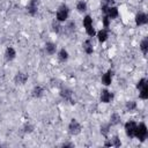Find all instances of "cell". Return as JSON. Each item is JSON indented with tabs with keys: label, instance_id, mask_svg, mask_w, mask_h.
<instances>
[{
	"label": "cell",
	"instance_id": "obj_1",
	"mask_svg": "<svg viewBox=\"0 0 148 148\" xmlns=\"http://www.w3.org/2000/svg\"><path fill=\"white\" fill-rule=\"evenodd\" d=\"M148 136V130H147V126L145 123H140V124H136V127H135V131H134V138H136L139 141L143 142Z\"/></svg>",
	"mask_w": 148,
	"mask_h": 148
},
{
	"label": "cell",
	"instance_id": "obj_2",
	"mask_svg": "<svg viewBox=\"0 0 148 148\" xmlns=\"http://www.w3.org/2000/svg\"><path fill=\"white\" fill-rule=\"evenodd\" d=\"M68 15H69V8L67 5L62 3L59 6V8L57 9V13H56V20L58 22H65L67 18H68Z\"/></svg>",
	"mask_w": 148,
	"mask_h": 148
},
{
	"label": "cell",
	"instance_id": "obj_3",
	"mask_svg": "<svg viewBox=\"0 0 148 148\" xmlns=\"http://www.w3.org/2000/svg\"><path fill=\"white\" fill-rule=\"evenodd\" d=\"M83 25L86 28V32H87L88 36L94 37L96 35V30H95V28L92 25V18H91L90 15H86L83 17Z\"/></svg>",
	"mask_w": 148,
	"mask_h": 148
},
{
	"label": "cell",
	"instance_id": "obj_4",
	"mask_svg": "<svg viewBox=\"0 0 148 148\" xmlns=\"http://www.w3.org/2000/svg\"><path fill=\"white\" fill-rule=\"evenodd\" d=\"M81 130H82L81 124L75 118L71 119V123L68 124V133L71 135H77L81 133Z\"/></svg>",
	"mask_w": 148,
	"mask_h": 148
},
{
	"label": "cell",
	"instance_id": "obj_5",
	"mask_svg": "<svg viewBox=\"0 0 148 148\" xmlns=\"http://www.w3.org/2000/svg\"><path fill=\"white\" fill-rule=\"evenodd\" d=\"M59 94H60V97L62 99H65L66 102H69L72 105L75 104V99L73 98V90L72 89L66 88V87L65 88H61L60 91H59Z\"/></svg>",
	"mask_w": 148,
	"mask_h": 148
},
{
	"label": "cell",
	"instance_id": "obj_6",
	"mask_svg": "<svg viewBox=\"0 0 148 148\" xmlns=\"http://www.w3.org/2000/svg\"><path fill=\"white\" fill-rule=\"evenodd\" d=\"M135 127H136V123L134 120H128L124 128H125V133L128 138H134V131H135Z\"/></svg>",
	"mask_w": 148,
	"mask_h": 148
},
{
	"label": "cell",
	"instance_id": "obj_7",
	"mask_svg": "<svg viewBox=\"0 0 148 148\" xmlns=\"http://www.w3.org/2000/svg\"><path fill=\"white\" fill-rule=\"evenodd\" d=\"M113 97H114V95L112 91H110L108 89H102L101 96H99V99L102 103H110L113 99Z\"/></svg>",
	"mask_w": 148,
	"mask_h": 148
},
{
	"label": "cell",
	"instance_id": "obj_8",
	"mask_svg": "<svg viewBox=\"0 0 148 148\" xmlns=\"http://www.w3.org/2000/svg\"><path fill=\"white\" fill-rule=\"evenodd\" d=\"M104 146L105 147H120L121 146V141L120 139L118 138V135H113L111 138H106V141L104 142Z\"/></svg>",
	"mask_w": 148,
	"mask_h": 148
},
{
	"label": "cell",
	"instance_id": "obj_9",
	"mask_svg": "<svg viewBox=\"0 0 148 148\" xmlns=\"http://www.w3.org/2000/svg\"><path fill=\"white\" fill-rule=\"evenodd\" d=\"M28 74L27 73H23V72H18V73H16L15 74V76H14V82H15V84H17V86H23V84H25V82L28 81Z\"/></svg>",
	"mask_w": 148,
	"mask_h": 148
},
{
	"label": "cell",
	"instance_id": "obj_10",
	"mask_svg": "<svg viewBox=\"0 0 148 148\" xmlns=\"http://www.w3.org/2000/svg\"><path fill=\"white\" fill-rule=\"evenodd\" d=\"M112 76H113V71L112 69H109V71H106L103 75H102V84H104L105 87H108V86H110L111 83H112Z\"/></svg>",
	"mask_w": 148,
	"mask_h": 148
},
{
	"label": "cell",
	"instance_id": "obj_11",
	"mask_svg": "<svg viewBox=\"0 0 148 148\" xmlns=\"http://www.w3.org/2000/svg\"><path fill=\"white\" fill-rule=\"evenodd\" d=\"M148 23V16H147V14H145V13H138L136 15H135V24L138 25V27H140V25H146Z\"/></svg>",
	"mask_w": 148,
	"mask_h": 148
},
{
	"label": "cell",
	"instance_id": "obj_12",
	"mask_svg": "<svg viewBox=\"0 0 148 148\" xmlns=\"http://www.w3.org/2000/svg\"><path fill=\"white\" fill-rule=\"evenodd\" d=\"M38 10V6H37V1L36 0H29V2L27 3V12L31 15L35 16L37 14Z\"/></svg>",
	"mask_w": 148,
	"mask_h": 148
},
{
	"label": "cell",
	"instance_id": "obj_13",
	"mask_svg": "<svg viewBox=\"0 0 148 148\" xmlns=\"http://www.w3.org/2000/svg\"><path fill=\"white\" fill-rule=\"evenodd\" d=\"M96 35H97L98 42H99V43H104V42H106L108 38H109V30L105 29V28H103V29H101Z\"/></svg>",
	"mask_w": 148,
	"mask_h": 148
},
{
	"label": "cell",
	"instance_id": "obj_14",
	"mask_svg": "<svg viewBox=\"0 0 148 148\" xmlns=\"http://www.w3.org/2000/svg\"><path fill=\"white\" fill-rule=\"evenodd\" d=\"M15 57H16V51H15V49L12 47V46H8V47L6 49V51H5V59H6L7 61H12V60L15 59Z\"/></svg>",
	"mask_w": 148,
	"mask_h": 148
},
{
	"label": "cell",
	"instance_id": "obj_15",
	"mask_svg": "<svg viewBox=\"0 0 148 148\" xmlns=\"http://www.w3.org/2000/svg\"><path fill=\"white\" fill-rule=\"evenodd\" d=\"M82 47H83V51L87 53V54H92L94 52V45H92V42L90 39H86L82 44Z\"/></svg>",
	"mask_w": 148,
	"mask_h": 148
},
{
	"label": "cell",
	"instance_id": "obj_16",
	"mask_svg": "<svg viewBox=\"0 0 148 148\" xmlns=\"http://www.w3.org/2000/svg\"><path fill=\"white\" fill-rule=\"evenodd\" d=\"M106 15L109 16V18H110V20L118 17V15H119L118 8H117L116 6H111V7L109 6V8H108V12H106Z\"/></svg>",
	"mask_w": 148,
	"mask_h": 148
},
{
	"label": "cell",
	"instance_id": "obj_17",
	"mask_svg": "<svg viewBox=\"0 0 148 148\" xmlns=\"http://www.w3.org/2000/svg\"><path fill=\"white\" fill-rule=\"evenodd\" d=\"M44 47H45L46 53L50 54V56H53L56 53V51H57V45L54 43H52V42H47Z\"/></svg>",
	"mask_w": 148,
	"mask_h": 148
},
{
	"label": "cell",
	"instance_id": "obj_18",
	"mask_svg": "<svg viewBox=\"0 0 148 148\" xmlns=\"http://www.w3.org/2000/svg\"><path fill=\"white\" fill-rule=\"evenodd\" d=\"M31 94H32V96H34L35 98H40V97L44 95V89H43V87H40V86H36V87H34Z\"/></svg>",
	"mask_w": 148,
	"mask_h": 148
},
{
	"label": "cell",
	"instance_id": "obj_19",
	"mask_svg": "<svg viewBox=\"0 0 148 148\" xmlns=\"http://www.w3.org/2000/svg\"><path fill=\"white\" fill-rule=\"evenodd\" d=\"M120 121H121V118H120V114H119V113L113 112V113L110 116V125H111V126L118 125V124H120Z\"/></svg>",
	"mask_w": 148,
	"mask_h": 148
},
{
	"label": "cell",
	"instance_id": "obj_20",
	"mask_svg": "<svg viewBox=\"0 0 148 148\" xmlns=\"http://www.w3.org/2000/svg\"><path fill=\"white\" fill-rule=\"evenodd\" d=\"M140 92H139V97L141 99H147L148 98V82L146 84H143L140 89Z\"/></svg>",
	"mask_w": 148,
	"mask_h": 148
},
{
	"label": "cell",
	"instance_id": "obj_21",
	"mask_svg": "<svg viewBox=\"0 0 148 148\" xmlns=\"http://www.w3.org/2000/svg\"><path fill=\"white\" fill-rule=\"evenodd\" d=\"M58 60H59L60 62H65V61L68 60V52H67V50L61 49V50L58 52Z\"/></svg>",
	"mask_w": 148,
	"mask_h": 148
},
{
	"label": "cell",
	"instance_id": "obj_22",
	"mask_svg": "<svg viewBox=\"0 0 148 148\" xmlns=\"http://www.w3.org/2000/svg\"><path fill=\"white\" fill-rule=\"evenodd\" d=\"M110 127H111V125H110V123L109 124H104V125H102L101 126V134L106 139V138H109V133H110Z\"/></svg>",
	"mask_w": 148,
	"mask_h": 148
},
{
	"label": "cell",
	"instance_id": "obj_23",
	"mask_svg": "<svg viewBox=\"0 0 148 148\" xmlns=\"http://www.w3.org/2000/svg\"><path fill=\"white\" fill-rule=\"evenodd\" d=\"M140 50L145 56L148 53V38H143L140 42Z\"/></svg>",
	"mask_w": 148,
	"mask_h": 148
},
{
	"label": "cell",
	"instance_id": "obj_24",
	"mask_svg": "<svg viewBox=\"0 0 148 148\" xmlns=\"http://www.w3.org/2000/svg\"><path fill=\"white\" fill-rule=\"evenodd\" d=\"M76 9H77L79 13H84V12L87 10V2L83 1V0L79 1V2L76 3Z\"/></svg>",
	"mask_w": 148,
	"mask_h": 148
},
{
	"label": "cell",
	"instance_id": "obj_25",
	"mask_svg": "<svg viewBox=\"0 0 148 148\" xmlns=\"http://www.w3.org/2000/svg\"><path fill=\"white\" fill-rule=\"evenodd\" d=\"M125 109H126V111H134L136 109V102L135 101H127L125 103Z\"/></svg>",
	"mask_w": 148,
	"mask_h": 148
},
{
	"label": "cell",
	"instance_id": "obj_26",
	"mask_svg": "<svg viewBox=\"0 0 148 148\" xmlns=\"http://www.w3.org/2000/svg\"><path fill=\"white\" fill-rule=\"evenodd\" d=\"M60 24H59V22L56 20V21H53L52 22V31L53 32H56V34H59L60 32Z\"/></svg>",
	"mask_w": 148,
	"mask_h": 148
},
{
	"label": "cell",
	"instance_id": "obj_27",
	"mask_svg": "<svg viewBox=\"0 0 148 148\" xmlns=\"http://www.w3.org/2000/svg\"><path fill=\"white\" fill-rule=\"evenodd\" d=\"M110 18H109V16L108 15H104L103 17H102V24H103V27L105 28V29H108L109 27H110Z\"/></svg>",
	"mask_w": 148,
	"mask_h": 148
},
{
	"label": "cell",
	"instance_id": "obj_28",
	"mask_svg": "<svg viewBox=\"0 0 148 148\" xmlns=\"http://www.w3.org/2000/svg\"><path fill=\"white\" fill-rule=\"evenodd\" d=\"M75 28H76V24H75V22L71 21V22L67 24V27H66V30H67L69 34H72V32H74V31H75Z\"/></svg>",
	"mask_w": 148,
	"mask_h": 148
},
{
	"label": "cell",
	"instance_id": "obj_29",
	"mask_svg": "<svg viewBox=\"0 0 148 148\" xmlns=\"http://www.w3.org/2000/svg\"><path fill=\"white\" fill-rule=\"evenodd\" d=\"M23 131H24L25 133H31V132L34 131V126L30 125V124H25L24 127H23Z\"/></svg>",
	"mask_w": 148,
	"mask_h": 148
},
{
	"label": "cell",
	"instance_id": "obj_30",
	"mask_svg": "<svg viewBox=\"0 0 148 148\" xmlns=\"http://www.w3.org/2000/svg\"><path fill=\"white\" fill-rule=\"evenodd\" d=\"M146 83H147V80H146L145 77H142V79H140V80L138 81V83H136V88L140 89V88H141L143 84H146Z\"/></svg>",
	"mask_w": 148,
	"mask_h": 148
},
{
	"label": "cell",
	"instance_id": "obj_31",
	"mask_svg": "<svg viewBox=\"0 0 148 148\" xmlns=\"http://www.w3.org/2000/svg\"><path fill=\"white\" fill-rule=\"evenodd\" d=\"M62 147H73V145L72 143H64Z\"/></svg>",
	"mask_w": 148,
	"mask_h": 148
},
{
	"label": "cell",
	"instance_id": "obj_32",
	"mask_svg": "<svg viewBox=\"0 0 148 148\" xmlns=\"http://www.w3.org/2000/svg\"><path fill=\"white\" fill-rule=\"evenodd\" d=\"M110 1H111V0H103V3H104V5H109Z\"/></svg>",
	"mask_w": 148,
	"mask_h": 148
}]
</instances>
